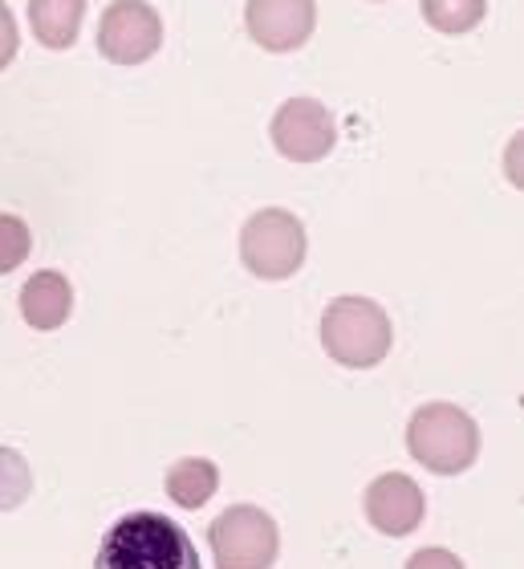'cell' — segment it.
Returning <instances> with one entry per match:
<instances>
[{
	"label": "cell",
	"instance_id": "cell-1",
	"mask_svg": "<svg viewBox=\"0 0 524 569\" xmlns=\"http://www.w3.org/2000/svg\"><path fill=\"white\" fill-rule=\"evenodd\" d=\"M94 569H203L191 537L171 517L131 512L107 533Z\"/></svg>",
	"mask_w": 524,
	"mask_h": 569
},
{
	"label": "cell",
	"instance_id": "cell-7",
	"mask_svg": "<svg viewBox=\"0 0 524 569\" xmlns=\"http://www.w3.org/2000/svg\"><path fill=\"white\" fill-rule=\"evenodd\" d=\"M273 147L285 154L289 163H318L334 151L337 122L318 98H289L285 107L273 114Z\"/></svg>",
	"mask_w": 524,
	"mask_h": 569
},
{
	"label": "cell",
	"instance_id": "cell-19",
	"mask_svg": "<svg viewBox=\"0 0 524 569\" xmlns=\"http://www.w3.org/2000/svg\"><path fill=\"white\" fill-rule=\"evenodd\" d=\"M374 4H382V0H374Z\"/></svg>",
	"mask_w": 524,
	"mask_h": 569
},
{
	"label": "cell",
	"instance_id": "cell-16",
	"mask_svg": "<svg viewBox=\"0 0 524 569\" xmlns=\"http://www.w3.org/2000/svg\"><path fill=\"white\" fill-rule=\"evenodd\" d=\"M17 49H21V33H17V17L12 9L0 0V70H9L12 58H17Z\"/></svg>",
	"mask_w": 524,
	"mask_h": 569
},
{
	"label": "cell",
	"instance_id": "cell-3",
	"mask_svg": "<svg viewBox=\"0 0 524 569\" xmlns=\"http://www.w3.org/2000/svg\"><path fill=\"white\" fill-rule=\"evenodd\" d=\"M406 448L435 476H460L480 456V427L464 407L423 403L406 423Z\"/></svg>",
	"mask_w": 524,
	"mask_h": 569
},
{
	"label": "cell",
	"instance_id": "cell-9",
	"mask_svg": "<svg viewBox=\"0 0 524 569\" xmlns=\"http://www.w3.org/2000/svg\"><path fill=\"white\" fill-rule=\"evenodd\" d=\"M366 521L386 537H406L415 533L423 517H427V497H423V488L403 472H386L379 476L374 485L366 488Z\"/></svg>",
	"mask_w": 524,
	"mask_h": 569
},
{
	"label": "cell",
	"instance_id": "cell-8",
	"mask_svg": "<svg viewBox=\"0 0 524 569\" xmlns=\"http://www.w3.org/2000/svg\"><path fill=\"white\" fill-rule=\"evenodd\" d=\"M249 37L269 53H293L318 29V4L313 0H249L244 4Z\"/></svg>",
	"mask_w": 524,
	"mask_h": 569
},
{
	"label": "cell",
	"instance_id": "cell-6",
	"mask_svg": "<svg viewBox=\"0 0 524 569\" xmlns=\"http://www.w3.org/2000/svg\"><path fill=\"white\" fill-rule=\"evenodd\" d=\"M163 49V17L147 0H110L98 17V53L114 66H143Z\"/></svg>",
	"mask_w": 524,
	"mask_h": 569
},
{
	"label": "cell",
	"instance_id": "cell-13",
	"mask_svg": "<svg viewBox=\"0 0 524 569\" xmlns=\"http://www.w3.org/2000/svg\"><path fill=\"white\" fill-rule=\"evenodd\" d=\"M488 17V0H423V21L443 37L472 33Z\"/></svg>",
	"mask_w": 524,
	"mask_h": 569
},
{
	"label": "cell",
	"instance_id": "cell-18",
	"mask_svg": "<svg viewBox=\"0 0 524 569\" xmlns=\"http://www.w3.org/2000/svg\"><path fill=\"white\" fill-rule=\"evenodd\" d=\"M504 176H508L513 188L524 191V131L513 134V142L504 147Z\"/></svg>",
	"mask_w": 524,
	"mask_h": 569
},
{
	"label": "cell",
	"instance_id": "cell-4",
	"mask_svg": "<svg viewBox=\"0 0 524 569\" xmlns=\"http://www.w3.org/2000/svg\"><path fill=\"white\" fill-rule=\"evenodd\" d=\"M305 224L285 208H261L240 228V261L261 281H285L305 264Z\"/></svg>",
	"mask_w": 524,
	"mask_h": 569
},
{
	"label": "cell",
	"instance_id": "cell-10",
	"mask_svg": "<svg viewBox=\"0 0 524 569\" xmlns=\"http://www.w3.org/2000/svg\"><path fill=\"white\" fill-rule=\"evenodd\" d=\"M73 313V289L66 281V273L58 269H41L24 281L21 289V318L33 326V330L49 333V330H61Z\"/></svg>",
	"mask_w": 524,
	"mask_h": 569
},
{
	"label": "cell",
	"instance_id": "cell-14",
	"mask_svg": "<svg viewBox=\"0 0 524 569\" xmlns=\"http://www.w3.org/2000/svg\"><path fill=\"white\" fill-rule=\"evenodd\" d=\"M33 492V468L17 448H0V512H12Z\"/></svg>",
	"mask_w": 524,
	"mask_h": 569
},
{
	"label": "cell",
	"instance_id": "cell-2",
	"mask_svg": "<svg viewBox=\"0 0 524 569\" xmlns=\"http://www.w3.org/2000/svg\"><path fill=\"white\" fill-rule=\"evenodd\" d=\"M394 330L379 301L370 297H337L322 313V346L337 367L370 370L391 355Z\"/></svg>",
	"mask_w": 524,
	"mask_h": 569
},
{
	"label": "cell",
	"instance_id": "cell-5",
	"mask_svg": "<svg viewBox=\"0 0 524 569\" xmlns=\"http://www.w3.org/2000/svg\"><path fill=\"white\" fill-rule=\"evenodd\" d=\"M212 558L215 569H273L281 533L276 521L256 505H232L212 525Z\"/></svg>",
	"mask_w": 524,
	"mask_h": 569
},
{
	"label": "cell",
	"instance_id": "cell-12",
	"mask_svg": "<svg viewBox=\"0 0 524 569\" xmlns=\"http://www.w3.org/2000/svg\"><path fill=\"white\" fill-rule=\"evenodd\" d=\"M215 488H220V468L212 460H200V456L179 460L168 472V497L179 509H203L215 497Z\"/></svg>",
	"mask_w": 524,
	"mask_h": 569
},
{
	"label": "cell",
	"instance_id": "cell-17",
	"mask_svg": "<svg viewBox=\"0 0 524 569\" xmlns=\"http://www.w3.org/2000/svg\"><path fill=\"white\" fill-rule=\"evenodd\" d=\"M406 569H464V561L455 558L452 549H419L411 553Z\"/></svg>",
	"mask_w": 524,
	"mask_h": 569
},
{
	"label": "cell",
	"instance_id": "cell-15",
	"mask_svg": "<svg viewBox=\"0 0 524 569\" xmlns=\"http://www.w3.org/2000/svg\"><path fill=\"white\" fill-rule=\"evenodd\" d=\"M29 249H33V232H29V224H24L21 216L0 212V277L12 273V269H21Z\"/></svg>",
	"mask_w": 524,
	"mask_h": 569
},
{
	"label": "cell",
	"instance_id": "cell-11",
	"mask_svg": "<svg viewBox=\"0 0 524 569\" xmlns=\"http://www.w3.org/2000/svg\"><path fill=\"white\" fill-rule=\"evenodd\" d=\"M85 21V0H29V29L46 49H73Z\"/></svg>",
	"mask_w": 524,
	"mask_h": 569
}]
</instances>
